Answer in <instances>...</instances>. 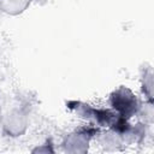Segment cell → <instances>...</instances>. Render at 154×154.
<instances>
[{"label":"cell","instance_id":"cell-8","mask_svg":"<svg viewBox=\"0 0 154 154\" xmlns=\"http://www.w3.org/2000/svg\"><path fill=\"white\" fill-rule=\"evenodd\" d=\"M31 152H32V153H54V149H53L52 144H49V143H48V144L45 143V144L37 146V147L34 148Z\"/></svg>","mask_w":154,"mask_h":154},{"label":"cell","instance_id":"cell-4","mask_svg":"<svg viewBox=\"0 0 154 154\" xmlns=\"http://www.w3.org/2000/svg\"><path fill=\"white\" fill-rule=\"evenodd\" d=\"M29 125L28 114L22 108H12L1 120L2 132L8 137H19L25 134Z\"/></svg>","mask_w":154,"mask_h":154},{"label":"cell","instance_id":"cell-3","mask_svg":"<svg viewBox=\"0 0 154 154\" xmlns=\"http://www.w3.org/2000/svg\"><path fill=\"white\" fill-rule=\"evenodd\" d=\"M100 130L95 125H88L76 129L65 135L61 142L63 150L71 154H84L88 152L91 140L99 135Z\"/></svg>","mask_w":154,"mask_h":154},{"label":"cell","instance_id":"cell-6","mask_svg":"<svg viewBox=\"0 0 154 154\" xmlns=\"http://www.w3.org/2000/svg\"><path fill=\"white\" fill-rule=\"evenodd\" d=\"M32 0H0V10L10 16H17L24 12Z\"/></svg>","mask_w":154,"mask_h":154},{"label":"cell","instance_id":"cell-5","mask_svg":"<svg viewBox=\"0 0 154 154\" xmlns=\"http://www.w3.org/2000/svg\"><path fill=\"white\" fill-rule=\"evenodd\" d=\"M99 143L107 150H117L122 144H125L123 137L111 129H107V131L102 134L99 132Z\"/></svg>","mask_w":154,"mask_h":154},{"label":"cell","instance_id":"cell-9","mask_svg":"<svg viewBox=\"0 0 154 154\" xmlns=\"http://www.w3.org/2000/svg\"><path fill=\"white\" fill-rule=\"evenodd\" d=\"M32 1H35V2H37V4H45V2H47L48 0H32Z\"/></svg>","mask_w":154,"mask_h":154},{"label":"cell","instance_id":"cell-2","mask_svg":"<svg viewBox=\"0 0 154 154\" xmlns=\"http://www.w3.org/2000/svg\"><path fill=\"white\" fill-rule=\"evenodd\" d=\"M141 101L137 95L128 87H119L113 90L109 95V106L120 117L130 120L132 117L138 114L141 108Z\"/></svg>","mask_w":154,"mask_h":154},{"label":"cell","instance_id":"cell-7","mask_svg":"<svg viewBox=\"0 0 154 154\" xmlns=\"http://www.w3.org/2000/svg\"><path fill=\"white\" fill-rule=\"evenodd\" d=\"M141 88L148 102L153 103V70L150 66L144 67L141 76Z\"/></svg>","mask_w":154,"mask_h":154},{"label":"cell","instance_id":"cell-1","mask_svg":"<svg viewBox=\"0 0 154 154\" xmlns=\"http://www.w3.org/2000/svg\"><path fill=\"white\" fill-rule=\"evenodd\" d=\"M67 108L75 113L77 117L90 122L93 125L97 126V128H107L111 129L113 128L120 118V116H118L112 108H99V107H94L87 102L83 101H69L66 102Z\"/></svg>","mask_w":154,"mask_h":154}]
</instances>
